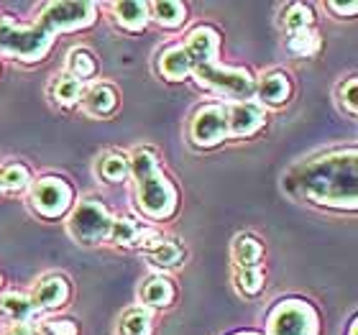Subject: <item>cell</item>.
Masks as SVG:
<instances>
[{"instance_id": "10", "label": "cell", "mask_w": 358, "mask_h": 335, "mask_svg": "<svg viewBox=\"0 0 358 335\" xmlns=\"http://www.w3.org/2000/svg\"><path fill=\"white\" fill-rule=\"evenodd\" d=\"M225 118L231 136H251L264 126L266 113L259 103H233L231 111H225Z\"/></svg>"}, {"instance_id": "32", "label": "cell", "mask_w": 358, "mask_h": 335, "mask_svg": "<svg viewBox=\"0 0 358 335\" xmlns=\"http://www.w3.org/2000/svg\"><path fill=\"white\" fill-rule=\"evenodd\" d=\"M328 8L338 15H356L358 3H345V6H343V3H328Z\"/></svg>"}, {"instance_id": "26", "label": "cell", "mask_w": 358, "mask_h": 335, "mask_svg": "<svg viewBox=\"0 0 358 335\" xmlns=\"http://www.w3.org/2000/svg\"><path fill=\"white\" fill-rule=\"evenodd\" d=\"M120 335H151V315L146 310H131L120 322Z\"/></svg>"}, {"instance_id": "8", "label": "cell", "mask_w": 358, "mask_h": 335, "mask_svg": "<svg viewBox=\"0 0 358 335\" xmlns=\"http://www.w3.org/2000/svg\"><path fill=\"white\" fill-rule=\"evenodd\" d=\"M31 202H34V208L44 218H59L72 205V187L64 179L46 177L41 182H36L34 194H31Z\"/></svg>"}, {"instance_id": "12", "label": "cell", "mask_w": 358, "mask_h": 335, "mask_svg": "<svg viewBox=\"0 0 358 335\" xmlns=\"http://www.w3.org/2000/svg\"><path fill=\"white\" fill-rule=\"evenodd\" d=\"M141 246L143 251L149 253L151 264H157V266H177L179 261H182V246H179L177 241L159 238L157 233H151Z\"/></svg>"}, {"instance_id": "5", "label": "cell", "mask_w": 358, "mask_h": 335, "mask_svg": "<svg viewBox=\"0 0 358 335\" xmlns=\"http://www.w3.org/2000/svg\"><path fill=\"white\" fill-rule=\"evenodd\" d=\"M268 335H320V320L302 299H284L268 313Z\"/></svg>"}, {"instance_id": "29", "label": "cell", "mask_w": 358, "mask_h": 335, "mask_svg": "<svg viewBox=\"0 0 358 335\" xmlns=\"http://www.w3.org/2000/svg\"><path fill=\"white\" fill-rule=\"evenodd\" d=\"M310 23H313V10L307 6H302V3H294V6L287 10V15H284V26H287L289 34L310 29Z\"/></svg>"}, {"instance_id": "2", "label": "cell", "mask_w": 358, "mask_h": 335, "mask_svg": "<svg viewBox=\"0 0 358 335\" xmlns=\"http://www.w3.org/2000/svg\"><path fill=\"white\" fill-rule=\"evenodd\" d=\"M187 59H189V67H192V75L197 77V83L205 85L210 90H217L223 95L238 97V100H246L251 92H254V80L246 69H228L220 67L215 62L217 57V34L208 26H200L194 29L189 36H187L185 44Z\"/></svg>"}, {"instance_id": "16", "label": "cell", "mask_w": 358, "mask_h": 335, "mask_svg": "<svg viewBox=\"0 0 358 335\" xmlns=\"http://www.w3.org/2000/svg\"><path fill=\"white\" fill-rule=\"evenodd\" d=\"M115 15L118 23L128 31H141L149 21V3H138V0H123L115 3Z\"/></svg>"}, {"instance_id": "6", "label": "cell", "mask_w": 358, "mask_h": 335, "mask_svg": "<svg viewBox=\"0 0 358 335\" xmlns=\"http://www.w3.org/2000/svg\"><path fill=\"white\" fill-rule=\"evenodd\" d=\"M110 225L113 218L100 200H83L72 213V218H69L72 238L85 243V246H92V243H100V241L108 238Z\"/></svg>"}, {"instance_id": "7", "label": "cell", "mask_w": 358, "mask_h": 335, "mask_svg": "<svg viewBox=\"0 0 358 335\" xmlns=\"http://www.w3.org/2000/svg\"><path fill=\"white\" fill-rule=\"evenodd\" d=\"M97 6L90 0H80V3H49L41 10V21L38 26L46 34H59V31H75L85 29L95 21Z\"/></svg>"}, {"instance_id": "17", "label": "cell", "mask_w": 358, "mask_h": 335, "mask_svg": "<svg viewBox=\"0 0 358 335\" xmlns=\"http://www.w3.org/2000/svg\"><path fill=\"white\" fill-rule=\"evenodd\" d=\"M149 236H151V231L138 228V223L128 220V218H118V220H113L110 233H108V238H110L113 243H118V246H136V243L141 246Z\"/></svg>"}, {"instance_id": "33", "label": "cell", "mask_w": 358, "mask_h": 335, "mask_svg": "<svg viewBox=\"0 0 358 335\" xmlns=\"http://www.w3.org/2000/svg\"><path fill=\"white\" fill-rule=\"evenodd\" d=\"M8 335H36V330H31L29 325H18V328H13Z\"/></svg>"}, {"instance_id": "9", "label": "cell", "mask_w": 358, "mask_h": 335, "mask_svg": "<svg viewBox=\"0 0 358 335\" xmlns=\"http://www.w3.org/2000/svg\"><path fill=\"white\" fill-rule=\"evenodd\" d=\"M192 141L197 146H215L228 136V118L220 105H202L192 118Z\"/></svg>"}, {"instance_id": "28", "label": "cell", "mask_w": 358, "mask_h": 335, "mask_svg": "<svg viewBox=\"0 0 358 335\" xmlns=\"http://www.w3.org/2000/svg\"><path fill=\"white\" fill-rule=\"evenodd\" d=\"M236 282H238V290L243 294H259L264 290V271L259 266L254 269H238V274H236Z\"/></svg>"}, {"instance_id": "23", "label": "cell", "mask_w": 358, "mask_h": 335, "mask_svg": "<svg viewBox=\"0 0 358 335\" xmlns=\"http://www.w3.org/2000/svg\"><path fill=\"white\" fill-rule=\"evenodd\" d=\"M287 49L297 57H313L320 49V36L315 34L313 29H302L289 34V41H287Z\"/></svg>"}, {"instance_id": "3", "label": "cell", "mask_w": 358, "mask_h": 335, "mask_svg": "<svg viewBox=\"0 0 358 335\" xmlns=\"http://www.w3.org/2000/svg\"><path fill=\"white\" fill-rule=\"evenodd\" d=\"M128 164L136 179V197L143 213L154 220H164L172 215L177 208V190L164 171L159 169L157 154L151 149H138L134 151V159Z\"/></svg>"}, {"instance_id": "36", "label": "cell", "mask_w": 358, "mask_h": 335, "mask_svg": "<svg viewBox=\"0 0 358 335\" xmlns=\"http://www.w3.org/2000/svg\"><path fill=\"white\" fill-rule=\"evenodd\" d=\"M0 287H3V276H0Z\"/></svg>"}, {"instance_id": "11", "label": "cell", "mask_w": 358, "mask_h": 335, "mask_svg": "<svg viewBox=\"0 0 358 335\" xmlns=\"http://www.w3.org/2000/svg\"><path fill=\"white\" fill-rule=\"evenodd\" d=\"M69 299V284L62 276H49L44 282H38V287L34 290V307L41 310H57Z\"/></svg>"}, {"instance_id": "34", "label": "cell", "mask_w": 358, "mask_h": 335, "mask_svg": "<svg viewBox=\"0 0 358 335\" xmlns=\"http://www.w3.org/2000/svg\"><path fill=\"white\" fill-rule=\"evenodd\" d=\"M348 335H358V322L356 320L351 322V330H348Z\"/></svg>"}, {"instance_id": "13", "label": "cell", "mask_w": 358, "mask_h": 335, "mask_svg": "<svg viewBox=\"0 0 358 335\" xmlns=\"http://www.w3.org/2000/svg\"><path fill=\"white\" fill-rule=\"evenodd\" d=\"M115 105H118V95H115V90L108 87V85H95V87H90L87 92H83V108L90 115H95V118L110 115V113L115 111Z\"/></svg>"}, {"instance_id": "15", "label": "cell", "mask_w": 358, "mask_h": 335, "mask_svg": "<svg viewBox=\"0 0 358 335\" xmlns=\"http://www.w3.org/2000/svg\"><path fill=\"white\" fill-rule=\"evenodd\" d=\"M159 72H162L166 80H172V83L185 80V77L192 72L185 46H172V49H166V52L162 54V59H159Z\"/></svg>"}, {"instance_id": "20", "label": "cell", "mask_w": 358, "mask_h": 335, "mask_svg": "<svg viewBox=\"0 0 358 335\" xmlns=\"http://www.w3.org/2000/svg\"><path fill=\"white\" fill-rule=\"evenodd\" d=\"M262 253H264L262 243L256 238H251V236H241V238H236V243H233V261H236L238 269L259 266Z\"/></svg>"}, {"instance_id": "35", "label": "cell", "mask_w": 358, "mask_h": 335, "mask_svg": "<svg viewBox=\"0 0 358 335\" xmlns=\"http://www.w3.org/2000/svg\"><path fill=\"white\" fill-rule=\"evenodd\" d=\"M238 335H259V333H238Z\"/></svg>"}, {"instance_id": "30", "label": "cell", "mask_w": 358, "mask_h": 335, "mask_svg": "<svg viewBox=\"0 0 358 335\" xmlns=\"http://www.w3.org/2000/svg\"><path fill=\"white\" fill-rule=\"evenodd\" d=\"M341 100H343V105L348 108V113H353L356 115L358 111V103H356V77H351L348 83L341 87Z\"/></svg>"}, {"instance_id": "1", "label": "cell", "mask_w": 358, "mask_h": 335, "mask_svg": "<svg viewBox=\"0 0 358 335\" xmlns=\"http://www.w3.org/2000/svg\"><path fill=\"white\" fill-rule=\"evenodd\" d=\"M356 149L333 151L320 159L307 162L297 171V187L307 200L315 205L338 210H353L358 202L356 182H358V164Z\"/></svg>"}, {"instance_id": "24", "label": "cell", "mask_w": 358, "mask_h": 335, "mask_svg": "<svg viewBox=\"0 0 358 335\" xmlns=\"http://www.w3.org/2000/svg\"><path fill=\"white\" fill-rule=\"evenodd\" d=\"M29 182L31 174L23 164H8L0 169V190H6V192H23Z\"/></svg>"}, {"instance_id": "21", "label": "cell", "mask_w": 358, "mask_h": 335, "mask_svg": "<svg viewBox=\"0 0 358 335\" xmlns=\"http://www.w3.org/2000/svg\"><path fill=\"white\" fill-rule=\"evenodd\" d=\"M151 15L159 26H166V29H177L185 23V6L182 3H174V0H162V3H151L149 6Z\"/></svg>"}, {"instance_id": "31", "label": "cell", "mask_w": 358, "mask_h": 335, "mask_svg": "<svg viewBox=\"0 0 358 335\" xmlns=\"http://www.w3.org/2000/svg\"><path fill=\"white\" fill-rule=\"evenodd\" d=\"M46 335H77L75 325L72 322H49L46 325Z\"/></svg>"}, {"instance_id": "19", "label": "cell", "mask_w": 358, "mask_h": 335, "mask_svg": "<svg viewBox=\"0 0 358 335\" xmlns=\"http://www.w3.org/2000/svg\"><path fill=\"white\" fill-rule=\"evenodd\" d=\"M174 299V290L169 279L164 276H151L141 287V302L149 307H166Z\"/></svg>"}, {"instance_id": "4", "label": "cell", "mask_w": 358, "mask_h": 335, "mask_svg": "<svg viewBox=\"0 0 358 335\" xmlns=\"http://www.w3.org/2000/svg\"><path fill=\"white\" fill-rule=\"evenodd\" d=\"M52 46V34L41 26H15L8 18H0V52L18 57L21 62H41Z\"/></svg>"}, {"instance_id": "14", "label": "cell", "mask_w": 358, "mask_h": 335, "mask_svg": "<svg viewBox=\"0 0 358 335\" xmlns=\"http://www.w3.org/2000/svg\"><path fill=\"white\" fill-rule=\"evenodd\" d=\"M292 95V85L289 77L284 72H271V75L262 77L259 83V97H262L266 105H284Z\"/></svg>"}, {"instance_id": "22", "label": "cell", "mask_w": 358, "mask_h": 335, "mask_svg": "<svg viewBox=\"0 0 358 335\" xmlns=\"http://www.w3.org/2000/svg\"><path fill=\"white\" fill-rule=\"evenodd\" d=\"M95 59H92V54L85 52V49H72L67 54V75L75 77V80H90V77L95 75Z\"/></svg>"}, {"instance_id": "18", "label": "cell", "mask_w": 358, "mask_h": 335, "mask_svg": "<svg viewBox=\"0 0 358 335\" xmlns=\"http://www.w3.org/2000/svg\"><path fill=\"white\" fill-rule=\"evenodd\" d=\"M0 313L10 318L13 322H23L26 325L34 318V302L26 294H21V292H8V294L0 297Z\"/></svg>"}, {"instance_id": "27", "label": "cell", "mask_w": 358, "mask_h": 335, "mask_svg": "<svg viewBox=\"0 0 358 335\" xmlns=\"http://www.w3.org/2000/svg\"><path fill=\"white\" fill-rule=\"evenodd\" d=\"M83 92H85L83 83L69 75L59 77L57 85H54V97H57L62 105H75L77 100H83Z\"/></svg>"}, {"instance_id": "25", "label": "cell", "mask_w": 358, "mask_h": 335, "mask_svg": "<svg viewBox=\"0 0 358 335\" xmlns=\"http://www.w3.org/2000/svg\"><path fill=\"white\" fill-rule=\"evenodd\" d=\"M131 174V164H128V159L118 151H113L108 157L100 162V177L105 182H123V179Z\"/></svg>"}]
</instances>
